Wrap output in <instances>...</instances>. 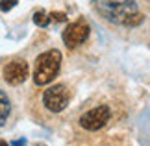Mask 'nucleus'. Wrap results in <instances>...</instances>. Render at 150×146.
<instances>
[{"instance_id": "nucleus-7", "label": "nucleus", "mask_w": 150, "mask_h": 146, "mask_svg": "<svg viewBox=\"0 0 150 146\" xmlns=\"http://www.w3.org/2000/svg\"><path fill=\"white\" fill-rule=\"evenodd\" d=\"M11 115V102H9V96L0 89V126H4L8 122Z\"/></svg>"}, {"instance_id": "nucleus-14", "label": "nucleus", "mask_w": 150, "mask_h": 146, "mask_svg": "<svg viewBox=\"0 0 150 146\" xmlns=\"http://www.w3.org/2000/svg\"><path fill=\"white\" fill-rule=\"evenodd\" d=\"M93 2H96V0H93Z\"/></svg>"}, {"instance_id": "nucleus-1", "label": "nucleus", "mask_w": 150, "mask_h": 146, "mask_svg": "<svg viewBox=\"0 0 150 146\" xmlns=\"http://www.w3.org/2000/svg\"><path fill=\"white\" fill-rule=\"evenodd\" d=\"M98 13L111 24L128 28L143 22V15L137 9L135 0H98Z\"/></svg>"}, {"instance_id": "nucleus-5", "label": "nucleus", "mask_w": 150, "mask_h": 146, "mask_svg": "<svg viewBox=\"0 0 150 146\" xmlns=\"http://www.w3.org/2000/svg\"><path fill=\"white\" fill-rule=\"evenodd\" d=\"M91 33V28H89V22L85 19H78L71 22L65 30H63L61 37H63V43H65L69 48H76V46L83 44L85 41H87Z\"/></svg>"}, {"instance_id": "nucleus-4", "label": "nucleus", "mask_w": 150, "mask_h": 146, "mask_svg": "<svg viewBox=\"0 0 150 146\" xmlns=\"http://www.w3.org/2000/svg\"><path fill=\"white\" fill-rule=\"evenodd\" d=\"M109 118H111L109 106H96L80 116V126L87 131H98L109 122Z\"/></svg>"}, {"instance_id": "nucleus-13", "label": "nucleus", "mask_w": 150, "mask_h": 146, "mask_svg": "<svg viewBox=\"0 0 150 146\" xmlns=\"http://www.w3.org/2000/svg\"><path fill=\"white\" fill-rule=\"evenodd\" d=\"M37 146H43V144H37Z\"/></svg>"}, {"instance_id": "nucleus-2", "label": "nucleus", "mask_w": 150, "mask_h": 146, "mask_svg": "<svg viewBox=\"0 0 150 146\" xmlns=\"http://www.w3.org/2000/svg\"><path fill=\"white\" fill-rule=\"evenodd\" d=\"M61 68V52L52 48L37 56L35 67H33V83L35 85H48L59 74Z\"/></svg>"}, {"instance_id": "nucleus-11", "label": "nucleus", "mask_w": 150, "mask_h": 146, "mask_svg": "<svg viewBox=\"0 0 150 146\" xmlns=\"http://www.w3.org/2000/svg\"><path fill=\"white\" fill-rule=\"evenodd\" d=\"M11 146H26V141H24V139H19V141H13Z\"/></svg>"}, {"instance_id": "nucleus-3", "label": "nucleus", "mask_w": 150, "mask_h": 146, "mask_svg": "<svg viewBox=\"0 0 150 146\" xmlns=\"http://www.w3.org/2000/svg\"><path fill=\"white\" fill-rule=\"evenodd\" d=\"M71 102V89L65 83H56L43 92V106L50 113H61Z\"/></svg>"}, {"instance_id": "nucleus-8", "label": "nucleus", "mask_w": 150, "mask_h": 146, "mask_svg": "<svg viewBox=\"0 0 150 146\" xmlns=\"http://www.w3.org/2000/svg\"><path fill=\"white\" fill-rule=\"evenodd\" d=\"M33 22L39 26V28H45V26H48L50 24V17L47 11H43V9H39L33 13Z\"/></svg>"}, {"instance_id": "nucleus-12", "label": "nucleus", "mask_w": 150, "mask_h": 146, "mask_svg": "<svg viewBox=\"0 0 150 146\" xmlns=\"http://www.w3.org/2000/svg\"><path fill=\"white\" fill-rule=\"evenodd\" d=\"M0 146H9V144H8V142H6V141H4V139H0Z\"/></svg>"}, {"instance_id": "nucleus-10", "label": "nucleus", "mask_w": 150, "mask_h": 146, "mask_svg": "<svg viewBox=\"0 0 150 146\" xmlns=\"http://www.w3.org/2000/svg\"><path fill=\"white\" fill-rule=\"evenodd\" d=\"M50 20H54V22H65L67 20V15L63 13V11H54V13H50Z\"/></svg>"}, {"instance_id": "nucleus-6", "label": "nucleus", "mask_w": 150, "mask_h": 146, "mask_svg": "<svg viewBox=\"0 0 150 146\" xmlns=\"http://www.w3.org/2000/svg\"><path fill=\"white\" fill-rule=\"evenodd\" d=\"M2 76H4V81L9 85H21L24 83L30 76V67H28V61L26 59H11L9 63H6L4 68H2Z\"/></svg>"}, {"instance_id": "nucleus-9", "label": "nucleus", "mask_w": 150, "mask_h": 146, "mask_svg": "<svg viewBox=\"0 0 150 146\" xmlns=\"http://www.w3.org/2000/svg\"><path fill=\"white\" fill-rule=\"evenodd\" d=\"M15 6H17V0H0V11H4V13L13 9Z\"/></svg>"}]
</instances>
